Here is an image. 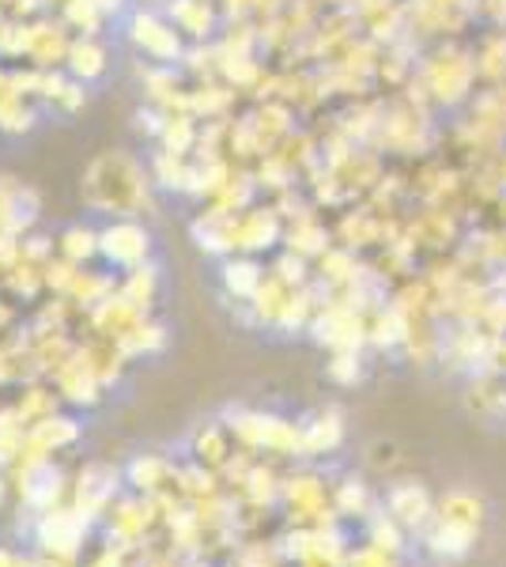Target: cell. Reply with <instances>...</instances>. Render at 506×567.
Segmentation results:
<instances>
[{
  "label": "cell",
  "mask_w": 506,
  "mask_h": 567,
  "mask_svg": "<svg viewBox=\"0 0 506 567\" xmlns=\"http://www.w3.org/2000/svg\"><path fill=\"white\" fill-rule=\"evenodd\" d=\"M390 511L401 526H412V529L427 526L431 518H435V503H431V496L420 484H397V488L390 492Z\"/></svg>",
  "instance_id": "5b68a950"
},
{
  "label": "cell",
  "mask_w": 506,
  "mask_h": 567,
  "mask_svg": "<svg viewBox=\"0 0 506 567\" xmlns=\"http://www.w3.org/2000/svg\"><path fill=\"white\" fill-rule=\"evenodd\" d=\"M84 200L95 213L128 216L148 205V175L125 152H103L84 175Z\"/></svg>",
  "instance_id": "6da1fadb"
},
{
  "label": "cell",
  "mask_w": 506,
  "mask_h": 567,
  "mask_svg": "<svg viewBox=\"0 0 506 567\" xmlns=\"http://www.w3.org/2000/svg\"><path fill=\"white\" fill-rule=\"evenodd\" d=\"M69 65H72V72H76L80 80L99 76V72L106 69V53H103V45L91 42V39H84V42H72V45H69Z\"/></svg>",
  "instance_id": "52a82bcc"
},
{
  "label": "cell",
  "mask_w": 506,
  "mask_h": 567,
  "mask_svg": "<svg viewBox=\"0 0 506 567\" xmlns=\"http://www.w3.org/2000/svg\"><path fill=\"white\" fill-rule=\"evenodd\" d=\"M87 4H95V8H110V4H122V0H87Z\"/></svg>",
  "instance_id": "9c48e42d"
},
{
  "label": "cell",
  "mask_w": 506,
  "mask_h": 567,
  "mask_svg": "<svg viewBox=\"0 0 506 567\" xmlns=\"http://www.w3.org/2000/svg\"><path fill=\"white\" fill-rule=\"evenodd\" d=\"M133 27H136L133 39H136V45H141L144 53H152V58H159V61L178 58L182 42H178V31H174L171 23L155 20V16H136Z\"/></svg>",
  "instance_id": "8992f818"
},
{
  "label": "cell",
  "mask_w": 506,
  "mask_h": 567,
  "mask_svg": "<svg viewBox=\"0 0 506 567\" xmlns=\"http://www.w3.org/2000/svg\"><path fill=\"white\" fill-rule=\"evenodd\" d=\"M435 523L457 526V529H465V534H481V526H484V499L476 496V492H465V488L446 492L443 503H438V511H435Z\"/></svg>",
  "instance_id": "3957f363"
},
{
  "label": "cell",
  "mask_w": 506,
  "mask_h": 567,
  "mask_svg": "<svg viewBox=\"0 0 506 567\" xmlns=\"http://www.w3.org/2000/svg\"><path fill=\"white\" fill-rule=\"evenodd\" d=\"M473 84V61L462 53H443V58L431 65V91L446 103H457Z\"/></svg>",
  "instance_id": "277c9868"
},
{
  "label": "cell",
  "mask_w": 506,
  "mask_h": 567,
  "mask_svg": "<svg viewBox=\"0 0 506 567\" xmlns=\"http://www.w3.org/2000/svg\"><path fill=\"white\" fill-rule=\"evenodd\" d=\"M174 23H178V31H189V34H211V8L205 0H178V4L171 8Z\"/></svg>",
  "instance_id": "ba28073f"
},
{
  "label": "cell",
  "mask_w": 506,
  "mask_h": 567,
  "mask_svg": "<svg viewBox=\"0 0 506 567\" xmlns=\"http://www.w3.org/2000/svg\"><path fill=\"white\" fill-rule=\"evenodd\" d=\"M99 254L117 265V269H141L144 261H148L152 254V235L144 224H136V219H114V224L106 227V231H99Z\"/></svg>",
  "instance_id": "7a4b0ae2"
}]
</instances>
